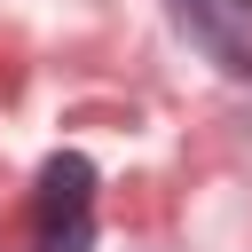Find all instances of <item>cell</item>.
Wrapping results in <instances>:
<instances>
[{"label": "cell", "mask_w": 252, "mask_h": 252, "mask_svg": "<svg viewBox=\"0 0 252 252\" xmlns=\"http://www.w3.org/2000/svg\"><path fill=\"white\" fill-rule=\"evenodd\" d=\"M173 24L236 79H252V0H173Z\"/></svg>", "instance_id": "2"}, {"label": "cell", "mask_w": 252, "mask_h": 252, "mask_svg": "<svg viewBox=\"0 0 252 252\" xmlns=\"http://www.w3.org/2000/svg\"><path fill=\"white\" fill-rule=\"evenodd\" d=\"M32 244L39 252H87L94 244V165L79 150L47 158L39 197H32Z\"/></svg>", "instance_id": "1"}]
</instances>
